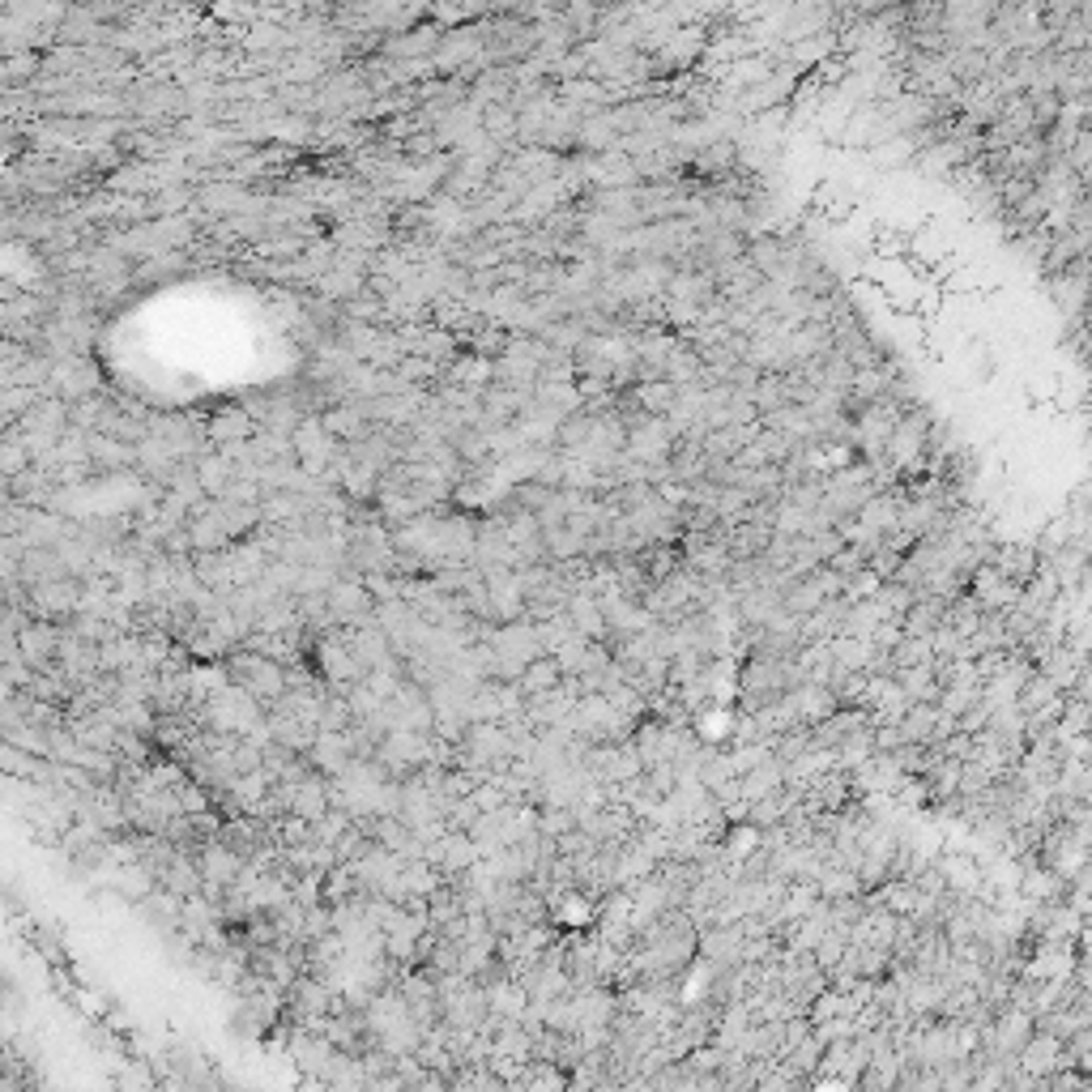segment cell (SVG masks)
Instances as JSON below:
<instances>
[{
	"mask_svg": "<svg viewBox=\"0 0 1092 1092\" xmlns=\"http://www.w3.org/2000/svg\"><path fill=\"white\" fill-rule=\"evenodd\" d=\"M832 47H836L832 34H828V39H802V43L794 47V61H802V65H807V61H823V56H828Z\"/></svg>",
	"mask_w": 1092,
	"mask_h": 1092,
	"instance_id": "6da1fadb",
	"label": "cell"
}]
</instances>
